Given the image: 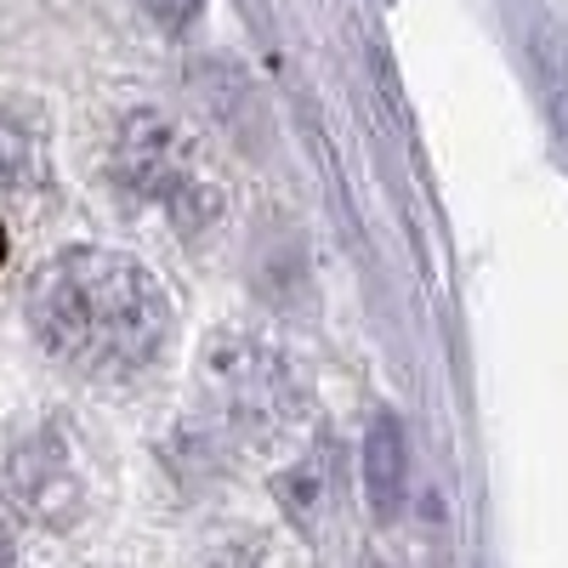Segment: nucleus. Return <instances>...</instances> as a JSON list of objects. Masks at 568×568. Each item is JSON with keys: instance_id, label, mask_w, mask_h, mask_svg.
Listing matches in <instances>:
<instances>
[{"instance_id": "1", "label": "nucleus", "mask_w": 568, "mask_h": 568, "mask_svg": "<svg viewBox=\"0 0 568 568\" xmlns=\"http://www.w3.org/2000/svg\"><path fill=\"white\" fill-rule=\"evenodd\" d=\"M40 353L80 382H131L154 369L171 336V307L160 278L120 251H63L23 296Z\"/></svg>"}, {"instance_id": "2", "label": "nucleus", "mask_w": 568, "mask_h": 568, "mask_svg": "<svg viewBox=\"0 0 568 568\" xmlns=\"http://www.w3.org/2000/svg\"><path fill=\"white\" fill-rule=\"evenodd\" d=\"M205 393H211L222 426L240 433L245 444L278 438L302 409V387H296L291 358L267 342H256V336H233V329H222L205 347Z\"/></svg>"}, {"instance_id": "3", "label": "nucleus", "mask_w": 568, "mask_h": 568, "mask_svg": "<svg viewBox=\"0 0 568 568\" xmlns=\"http://www.w3.org/2000/svg\"><path fill=\"white\" fill-rule=\"evenodd\" d=\"M114 176L125 194L165 205L182 227H200L216 211V182L200 165L194 142H187L165 114H131L114 142Z\"/></svg>"}, {"instance_id": "4", "label": "nucleus", "mask_w": 568, "mask_h": 568, "mask_svg": "<svg viewBox=\"0 0 568 568\" xmlns=\"http://www.w3.org/2000/svg\"><path fill=\"white\" fill-rule=\"evenodd\" d=\"M12 489H18L23 511L40 517V524H69V517L80 511V471L63 460V433L58 426H45V433H34L18 449Z\"/></svg>"}, {"instance_id": "5", "label": "nucleus", "mask_w": 568, "mask_h": 568, "mask_svg": "<svg viewBox=\"0 0 568 568\" xmlns=\"http://www.w3.org/2000/svg\"><path fill=\"white\" fill-rule=\"evenodd\" d=\"M364 489L375 517H398L404 495H409V444H404V426L393 415H375L369 433H364Z\"/></svg>"}, {"instance_id": "6", "label": "nucleus", "mask_w": 568, "mask_h": 568, "mask_svg": "<svg viewBox=\"0 0 568 568\" xmlns=\"http://www.w3.org/2000/svg\"><path fill=\"white\" fill-rule=\"evenodd\" d=\"M142 12H149V18L160 23V29L182 34V29H194V23H200L205 0H142Z\"/></svg>"}, {"instance_id": "7", "label": "nucleus", "mask_w": 568, "mask_h": 568, "mask_svg": "<svg viewBox=\"0 0 568 568\" xmlns=\"http://www.w3.org/2000/svg\"><path fill=\"white\" fill-rule=\"evenodd\" d=\"M0 568H18V551H12V535H7V524H0Z\"/></svg>"}, {"instance_id": "8", "label": "nucleus", "mask_w": 568, "mask_h": 568, "mask_svg": "<svg viewBox=\"0 0 568 568\" xmlns=\"http://www.w3.org/2000/svg\"><path fill=\"white\" fill-rule=\"evenodd\" d=\"M0 267H7V227H0Z\"/></svg>"}]
</instances>
